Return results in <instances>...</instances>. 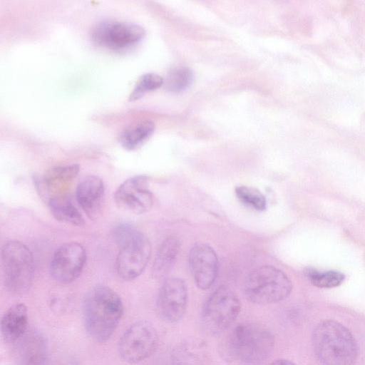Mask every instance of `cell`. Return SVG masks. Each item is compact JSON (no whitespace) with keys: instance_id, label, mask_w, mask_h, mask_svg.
Wrapping results in <instances>:
<instances>
[{"instance_id":"22","label":"cell","mask_w":365,"mask_h":365,"mask_svg":"<svg viewBox=\"0 0 365 365\" xmlns=\"http://www.w3.org/2000/svg\"><path fill=\"white\" fill-rule=\"evenodd\" d=\"M193 79V73L189 68H175L168 73L165 86L170 92L180 93L186 90L192 84Z\"/></svg>"},{"instance_id":"7","label":"cell","mask_w":365,"mask_h":365,"mask_svg":"<svg viewBox=\"0 0 365 365\" xmlns=\"http://www.w3.org/2000/svg\"><path fill=\"white\" fill-rule=\"evenodd\" d=\"M240 310L241 303L236 293L227 286H220L210 294L203 306L202 325L210 334H220L234 323Z\"/></svg>"},{"instance_id":"25","label":"cell","mask_w":365,"mask_h":365,"mask_svg":"<svg viewBox=\"0 0 365 365\" xmlns=\"http://www.w3.org/2000/svg\"><path fill=\"white\" fill-rule=\"evenodd\" d=\"M308 277L311 283L319 288H333L341 284L345 276L336 271H327L318 272L315 270L308 272Z\"/></svg>"},{"instance_id":"15","label":"cell","mask_w":365,"mask_h":365,"mask_svg":"<svg viewBox=\"0 0 365 365\" xmlns=\"http://www.w3.org/2000/svg\"><path fill=\"white\" fill-rule=\"evenodd\" d=\"M18 342L16 365L46 364L48 344L41 331L29 329Z\"/></svg>"},{"instance_id":"27","label":"cell","mask_w":365,"mask_h":365,"mask_svg":"<svg viewBox=\"0 0 365 365\" xmlns=\"http://www.w3.org/2000/svg\"><path fill=\"white\" fill-rule=\"evenodd\" d=\"M59 365H78L77 361L71 357L63 359Z\"/></svg>"},{"instance_id":"17","label":"cell","mask_w":365,"mask_h":365,"mask_svg":"<svg viewBox=\"0 0 365 365\" xmlns=\"http://www.w3.org/2000/svg\"><path fill=\"white\" fill-rule=\"evenodd\" d=\"M78 164L56 166L48 170L41 180L39 187L48 199L66 194L73 179L78 175Z\"/></svg>"},{"instance_id":"3","label":"cell","mask_w":365,"mask_h":365,"mask_svg":"<svg viewBox=\"0 0 365 365\" xmlns=\"http://www.w3.org/2000/svg\"><path fill=\"white\" fill-rule=\"evenodd\" d=\"M313 349L322 365H354L358 345L351 332L334 320H324L314 328Z\"/></svg>"},{"instance_id":"20","label":"cell","mask_w":365,"mask_h":365,"mask_svg":"<svg viewBox=\"0 0 365 365\" xmlns=\"http://www.w3.org/2000/svg\"><path fill=\"white\" fill-rule=\"evenodd\" d=\"M48 205L52 215L58 221L76 226L84 224L83 217L67 194L48 199Z\"/></svg>"},{"instance_id":"6","label":"cell","mask_w":365,"mask_h":365,"mask_svg":"<svg viewBox=\"0 0 365 365\" xmlns=\"http://www.w3.org/2000/svg\"><path fill=\"white\" fill-rule=\"evenodd\" d=\"M1 263L6 290L14 295L26 294L31 287L34 272L29 248L17 240L7 242L1 249Z\"/></svg>"},{"instance_id":"14","label":"cell","mask_w":365,"mask_h":365,"mask_svg":"<svg viewBox=\"0 0 365 365\" xmlns=\"http://www.w3.org/2000/svg\"><path fill=\"white\" fill-rule=\"evenodd\" d=\"M105 197V185L96 175L85 177L78 184L76 199L81 208L91 220L101 212Z\"/></svg>"},{"instance_id":"9","label":"cell","mask_w":365,"mask_h":365,"mask_svg":"<svg viewBox=\"0 0 365 365\" xmlns=\"http://www.w3.org/2000/svg\"><path fill=\"white\" fill-rule=\"evenodd\" d=\"M91 35L93 41L101 46L122 50L140 41L145 31L141 26L131 22L103 21L93 27Z\"/></svg>"},{"instance_id":"13","label":"cell","mask_w":365,"mask_h":365,"mask_svg":"<svg viewBox=\"0 0 365 365\" xmlns=\"http://www.w3.org/2000/svg\"><path fill=\"white\" fill-rule=\"evenodd\" d=\"M189 265L196 286L202 290L215 283L218 272V259L215 250L205 242H197L189 252Z\"/></svg>"},{"instance_id":"19","label":"cell","mask_w":365,"mask_h":365,"mask_svg":"<svg viewBox=\"0 0 365 365\" xmlns=\"http://www.w3.org/2000/svg\"><path fill=\"white\" fill-rule=\"evenodd\" d=\"M180 249V241L176 237L165 240L159 247L153 265V274L155 277L166 275L173 267Z\"/></svg>"},{"instance_id":"21","label":"cell","mask_w":365,"mask_h":365,"mask_svg":"<svg viewBox=\"0 0 365 365\" xmlns=\"http://www.w3.org/2000/svg\"><path fill=\"white\" fill-rule=\"evenodd\" d=\"M155 124L144 120L125 128L119 135V142L126 150H133L142 145L153 133Z\"/></svg>"},{"instance_id":"2","label":"cell","mask_w":365,"mask_h":365,"mask_svg":"<svg viewBox=\"0 0 365 365\" xmlns=\"http://www.w3.org/2000/svg\"><path fill=\"white\" fill-rule=\"evenodd\" d=\"M274 342V334L267 328L245 322L232 329L223 350L228 359L245 365H259L272 354Z\"/></svg>"},{"instance_id":"26","label":"cell","mask_w":365,"mask_h":365,"mask_svg":"<svg viewBox=\"0 0 365 365\" xmlns=\"http://www.w3.org/2000/svg\"><path fill=\"white\" fill-rule=\"evenodd\" d=\"M270 365H297L294 362L284 359H279L274 361Z\"/></svg>"},{"instance_id":"10","label":"cell","mask_w":365,"mask_h":365,"mask_svg":"<svg viewBox=\"0 0 365 365\" xmlns=\"http://www.w3.org/2000/svg\"><path fill=\"white\" fill-rule=\"evenodd\" d=\"M149 185L150 178L146 175H136L125 180L114 194L118 207L135 215L148 212L153 204V195Z\"/></svg>"},{"instance_id":"8","label":"cell","mask_w":365,"mask_h":365,"mask_svg":"<svg viewBox=\"0 0 365 365\" xmlns=\"http://www.w3.org/2000/svg\"><path fill=\"white\" fill-rule=\"evenodd\" d=\"M158 335L148 322L141 320L131 324L121 335L118 351L120 357L128 364H136L150 356L155 351Z\"/></svg>"},{"instance_id":"18","label":"cell","mask_w":365,"mask_h":365,"mask_svg":"<svg viewBox=\"0 0 365 365\" xmlns=\"http://www.w3.org/2000/svg\"><path fill=\"white\" fill-rule=\"evenodd\" d=\"M28 310L24 304L11 306L1 319V333L7 343L18 341L27 331Z\"/></svg>"},{"instance_id":"4","label":"cell","mask_w":365,"mask_h":365,"mask_svg":"<svg viewBox=\"0 0 365 365\" xmlns=\"http://www.w3.org/2000/svg\"><path fill=\"white\" fill-rule=\"evenodd\" d=\"M113 237L120 247L115 260L116 272L123 280H133L142 274L149 262L151 255L150 240L128 224L118 225Z\"/></svg>"},{"instance_id":"12","label":"cell","mask_w":365,"mask_h":365,"mask_svg":"<svg viewBox=\"0 0 365 365\" xmlns=\"http://www.w3.org/2000/svg\"><path fill=\"white\" fill-rule=\"evenodd\" d=\"M188 301L186 283L178 277L169 278L163 284L157 299V311L164 321L177 323L184 317Z\"/></svg>"},{"instance_id":"16","label":"cell","mask_w":365,"mask_h":365,"mask_svg":"<svg viewBox=\"0 0 365 365\" xmlns=\"http://www.w3.org/2000/svg\"><path fill=\"white\" fill-rule=\"evenodd\" d=\"M170 365H212L206 343L199 338H188L173 349Z\"/></svg>"},{"instance_id":"23","label":"cell","mask_w":365,"mask_h":365,"mask_svg":"<svg viewBox=\"0 0 365 365\" xmlns=\"http://www.w3.org/2000/svg\"><path fill=\"white\" fill-rule=\"evenodd\" d=\"M235 194L244 205L258 211H263L267 207L265 196L257 189L245 185L237 186Z\"/></svg>"},{"instance_id":"11","label":"cell","mask_w":365,"mask_h":365,"mask_svg":"<svg viewBox=\"0 0 365 365\" xmlns=\"http://www.w3.org/2000/svg\"><path fill=\"white\" fill-rule=\"evenodd\" d=\"M86 261V252L80 243H65L53 255L50 263L51 275L60 283H71L81 275Z\"/></svg>"},{"instance_id":"1","label":"cell","mask_w":365,"mask_h":365,"mask_svg":"<svg viewBox=\"0 0 365 365\" xmlns=\"http://www.w3.org/2000/svg\"><path fill=\"white\" fill-rule=\"evenodd\" d=\"M123 314L121 298L110 287L99 284L87 293L83 304V322L87 333L96 341H107Z\"/></svg>"},{"instance_id":"5","label":"cell","mask_w":365,"mask_h":365,"mask_svg":"<svg viewBox=\"0 0 365 365\" xmlns=\"http://www.w3.org/2000/svg\"><path fill=\"white\" fill-rule=\"evenodd\" d=\"M292 290L289 278L281 269L262 265L246 277L243 292L250 302L259 305L277 303L287 298Z\"/></svg>"},{"instance_id":"24","label":"cell","mask_w":365,"mask_h":365,"mask_svg":"<svg viewBox=\"0 0 365 365\" xmlns=\"http://www.w3.org/2000/svg\"><path fill=\"white\" fill-rule=\"evenodd\" d=\"M163 78L153 73H145L140 77L130 93L129 101H135L142 98L147 92L156 90L163 84Z\"/></svg>"}]
</instances>
